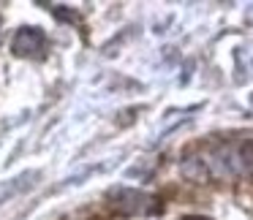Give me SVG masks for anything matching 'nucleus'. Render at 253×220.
Wrapping results in <instances>:
<instances>
[{"label": "nucleus", "instance_id": "obj_2", "mask_svg": "<svg viewBox=\"0 0 253 220\" xmlns=\"http://www.w3.org/2000/svg\"><path fill=\"white\" fill-rule=\"evenodd\" d=\"M36 177H39V171H25L22 177H17V180L3 182V185H0V204L6 201L8 196H17V193H22V190H30L36 182H28V180H36Z\"/></svg>", "mask_w": 253, "mask_h": 220}, {"label": "nucleus", "instance_id": "obj_1", "mask_svg": "<svg viewBox=\"0 0 253 220\" xmlns=\"http://www.w3.org/2000/svg\"><path fill=\"white\" fill-rule=\"evenodd\" d=\"M46 36L39 28H22L14 36V55L17 57H44Z\"/></svg>", "mask_w": 253, "mask_h": 220}]
</instances>
